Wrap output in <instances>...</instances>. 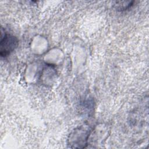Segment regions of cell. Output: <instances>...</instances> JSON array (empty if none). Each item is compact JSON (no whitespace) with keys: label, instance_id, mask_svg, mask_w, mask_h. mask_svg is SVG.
Wrapping results in <instances>:
<instances>
[{"label":"cell","instance_id":"obj_1","mask_svg":"<svg viewBox=\"0 0 149 149\" xmlns=\"http://www.w3.org/2000/svg\"><path fill=\"white\" fill-rule=\"evenodd\" d=\"M91 130L86 126H80L76 129L69 136V146L71 148H83L88 144Z\"/></svg>","mask_w":149,"mask_h":149},{"label":"cell","instance_id":"obj_2","mask_svg":"<svg viewBox=\"0 0 149 149\" xmlns=\"http://www.w3.org/2000/svg\"><path fill=\"white\" fill-rule=\"evenodd\" d=\"M1 32L0 54L2 57H6L16 49L19 41L15 36L7 34L5 30L3 32L2 28Z\"/></svg>","mask_w":149,"mask_h":149}]
</instances>
